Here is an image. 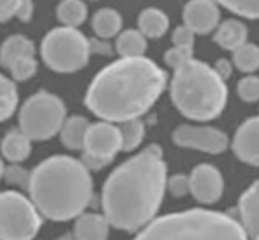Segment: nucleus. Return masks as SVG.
<instances>
[{
	"instance_id": "1",
	"label": "nucleus",
	"mask_w": 259,
	"mask_h": 240,
	"mask_svg": "<svg viewBox=\"0 0 259 240\" xmlns=\"http://www.w3.org/2000/svg\"><path fill=\"white\" fill-rule=\"evenodd\" d=\"M167 185L166 165L157 145L113 170L103 185V212L116 230L138 231L155 219Z\"/></svg>"
},
{
	"instance_id": "26",
	"label": "nucleus",
	"mask_w": 259,
	"mask_h": 240,
	"mask_svg": "<svg viewBox=\"0 0 259 240\" xmlns=\"http://www.w3.org/2000/svg\"><path fill=\"white\" fill-rule=\"evenodd\" d=\"M236 67L243 72H254L259 69V46L245 43L243 46H240L238 50H235L233 55Z\"/></svg>"
},
{
	"instance_id": "39",
	"label": "nucleus",
	"mask_w": 259,
	"mask_h": 240,
	"mask_svg": "<svg viewBox=\"0 0 259 240\" xmlns=\"http://www.w3.org/2000/svg\"><path fill=\"white\" fill-rule=\"evenodd\" d=\"M4 170H6V166H4L2 157H0V179H4Z\"/></svg>"
},
{
	"instance_id": "2",
	"label": "nucleus",
	"mask_w": 259,
	"mask_h": 240,
	"mask_svg": "<svg viewBox=\"0 0 259 240\" xmlns=\"http://www.w3.org/2000/svg\"><path fill=\"white\" fill-rule=\"evenodd\" d=\"M166 89V72L147 57L120 59L90 82L85 104L96 117L122 124L145 115Z\"/></svg>"
},
{
	"instance_id": "24",
	"label": "nucleus",
	"mask_w": 259,
	"mask_h": 240,
	"mask_svg": "<svg viewBox=\"0 0 259 240\" xmlns=\"http://www.w3.org/2000/svg\"><path fill=\"white\" fill-rule=\"evenodd\" d=\"M18 108L16 83L0 72V122L11 118Z\"/></svg>"
},
{
	"instance_id": "18",
	"label": "nucleus",
	"mask_w": 259,
	"mask_h": 240,
	"mask_svg": "<svg viewBox=\"0 0 259 240\" xmlns=\"http://www.w3.org/2000/svg\"><path fill=\"white\" fill-rule=\"evenodd\" d=\"M92 124L81 115H71L65 118L60 131V140L71 150H81L85 148V140Z\"/></svg>"
},
{
	"instance_id": "31",
	"label": "nucleus",
	"mask_w": 259,
	"mask_h": 240,
	"mask_svg": "<svg viewBox=\"0 0 259 240\" xmlns=\"http://www.w3.org/2000/svg\"><path fill=\"white\" fill-rule=\"evenodd\" d=\"M194 57H192V48H180V46H175V48L167 50L166 55H164V60L169 67H173L175 71L180 69L182 65H185L187 62H191Z\"/></svg>"
},
{
	"instance_id": "4",
	"label": "nucleus",
	"mask_w": 259,
	"mask_h": 240,
	"mask_svg": "<svg viewBox=\"0 0 259 240\" xmlns=\"http://www.w3.org/2000/svg\"><path fill=\"white\" fill-rule=\"evenodd\" d=\"M171 97L185 117L210 120L224 110L228 89L217 69L192 59L175 71Z\"/></svg>"
},
{
	"instance_id": "37",
	"label": "nucleus",
	"mask_w": 259,
	"mask_h": 240,
	"mask_svg": "<svg viewBox=\"0 0 259 240\" xmlns=\"http://www.w3.org/2000/svg\"><path fill=\"white\" fill-rule=\"evenodd\" d=\"M18 0H0V23L11 20L16 14Z\"/></svg>"
},
{
	"instance_id": "10",
	"label": "nucleus",
	"mask_w": 259,
	"mask_h": 240,
	"mask_svg": "<svg viewBox=\"0 0 259 240\" xmlns=\"http://www.w3.org/2000/svg\"><path fill=\"white\" fill-rule=\"evenodd\" d=\"M83 150L90 152V154L113 159L122 150V134H120V127H116L113 122H106V120L92 124L89 129V134H87L85 148H83Z\"/></svg>"
},
{
	"instance_id": "9",
	"label": "nucleus",
	"mask_w": 259,
	"mask_h": 240,
	"mask_svg": "<svg viewBox=\"0 0 259 240\" xmlns=\"http://www.w3.org/2000/svg\"><path fill=\"white\" fill-rule=\"evenodd\" d=\"M173 140L180 147L196 148L208 154H221L228 148V136L213 127L182 126L175 131Z\"/></svg>"
},
{
	"instance_id": "21",
	"label": "nucleus",
	"mask_w": 259,
	"mask_h": 240,
	"mask_svg": "<svg viewBox=\"0 0 259 240\" xmlns=\"http://www.w3.org/2000/svg\"><path fill=\"white\" fill-rule=\"evenodd\" d=\"M92 28L97 37L111 39L122 30V16L111 7H103L92 16Z\"/></svg>"
},
{
	"instance_id": "28",
	"label": "nucleus",
	"mask_w": 259,
	"mask_h": 240,
	"mask_svg": "<svg viewBox=\"0 0 259 240\" xmlns=\"http://www.w3.org/2000/svg\"><path fill=\"white\" fill-rule=\"evenodd\" d=\"M229 11L245 18H259V0H215Z\"/></svg>"
},
{
	"instance_id": "14",
	"label": "nucleus",
	"mask_w": 259,
	"mask_h": 240,
	"mask_svg": "<svg viewBox=\"0 0 259 240\" xmlns=\"http://www.w3.org/2000/svg\"><path fill=\"white\" fill-rule=\"evenodd\" d=\"M240 221L250 240H259V180L254 182L238 202Z\"/></svg>"
},
{
	"instance_id": "5",
	"label": "nucleus",
	"mask_w": 259,
	"mask_h": 240,
	"mask_svg": "<svg viewBox=\"0 0 259 240\" xmlns=\"http://www.w3.org/2000/svg\"><path fill=\"white\" fill-rule=\"evenodd\" d=\"M134 240H247L242 223L221 212L187 210L157 217Z\"/></svg>"
},
{
	"instance_id": "30",
	"label": "nucleus",
	"mask_w": 259,
	"mask_h": 240,
	"mask_svg": "<svg viewBox=\"0 0 259 240\" xmlns=\"http://www.w3.org/2000/svg\"><path fill=\"white\" fill-rule=\"evenodd\" d=\"M238 96L247 103L259 101V78L257 76H247L240 79L238 83Z\"/></svg>"
},
{
	"instance_id": "11",
	"label": "nucleus",
	"mask_w": 259,
	"mask_h": 240,
	"mask_svg": "<svg viewBox=\"0 0 259 240\" xmlns=\"http://www.w3.org/2000/svg\"><path fill=\"white\" fill-rule=\"evenodd\" d=\"M224 182L217 168L210 165H199L191 173V192L198 202L213 203L221 198Z\"/></svg>"
},
{
	"instance_id": "22",
	"label": "nucleus",
	"mask_w": 259,
	"mask_h": 240,
	"mask_svg": "<svg viewBox=\"0 0 259 240\" xmlns=\"http://www.w3.org/2000/svg\"><path fill=\"white\" fill-rule=\"evenodd\" d=\"M138 27L147 37L157 39L166 34L167 27H169V20L160 9L148 7V9L141 11L140 18H138Z\"/></svg>"
},
{
	"instance_id": "40",
	"label": "nucleus",
	"mask_w": 259,
	"mask_h": 240,
	"mask_svg": "<svg viewBox=\"0 0 259 240\" xmlns=\"http://www.w3.org/2000/svg\"><path fill=\"white\" fill-rule=\"evenodd\" d=\"M57 240H72V238H69V237H62V238H57Z\"/></svg>"
},
{
	"instance_id": "25",
	"label": "nucleus",
	"mask_w": 259,
	"mask_h": 240,
	"mask_svg": "<svg viewBox=\"0 0 259 240\" xmlns=\"http://www.w3.org/2000/svg\"><path fill=\"white\" fill-rule=\"evenodd\" d=\"M120 134H122V150L131 152L143 141L145 136V126L140 118L125 120L120 124Z\"/></svg>"
},
{
	"instance_id": "7",
	"label": "nucleus",
	"mask_w": 259,
	"mask_h": 240,
	"mask_svg": "<svg viewBox=\"0 0 259 240\" xmlns=\"http://www.w3.org/2000/svg\"><path fill=\"white\" fill-rule=\"evenodd\" d=\"M65 104L58 96L39 90L23 103L18 113L20 129L32 141H46L62 131L65 122Z\"/></svg>"
},
{
	"instance_id": "6",
	"label": "nucleus",
	"mask_w": 259,
	"mask_h": 240,
	"mask_svg": "<svg viewBox=\"0 0 259 240\" xmlns=\"http://www.w3.org/2000/svg\"><path fill=\"white\" fill-rule=\"evenodd\" d=\"M90 45L89 39L71 27L52 28L41 43V57L52 71L69 74L83 69L89 64Z\"/></svg>"
},
{
	"instance_id": "20",
	"label": "nucleus",
	"mask_w": 259,
	"mask_h": 240,
	"mask_svg": "<svg viewBox=\"0 0 259 240\" xmlns=\"http://www.w3.org/2000/svg\"><path fill=\"white\" fill-rule=\"evenodd\" d=\"M215 41L226 50H238L247 43V27L238 20H228L217 28Z\"/></svg>"
},
{
	"instance_id": "38",
	"label": "nucleus",
	"mask_w": 259,
	"mask_h": 240,
	"mask_svg": "<svg viewBox=\"0 0 259 240\" xmlns=\"http://www.w3.org/2000/svg\"><path fill=\"white\" fill-rule=\"evenodd\" d=\"M215 69H217V72L222 76V78H224V76H228L229 72H231V67H229V64H228L226 60H221V62H219V65H217Z\"/></svg>"
},
{
	"instance_id": "8",
	"label": "nucleus",
	"mask_w": 259,
	"mask_h": 240,
	"mask_svg": "<svg viewBox=\"0 0 259 240\" xmlns=\"http://www.w3.org/2000/svg\"><path fill=\"white\" fill-rule=\"evenodd\" d=\"M42 226V214L30 196L18 191L0 192V240H34Z\"/></svg>"
},
{
	"instance_id": "3",
	"label": "nucleus",
	"mask_w": 259,
	"mask_h": 240,
	"mask_svg": "<svg viewBox=\"0 0 259 240\" xmlns=\"http://www.w3.org/2000/svg\"><path fill=\"white\" fill-rule=\"evenodd\" d=\"M28 194L46 219L58 223L76 219L94 199L92 175L81 159L52 155L32 170Z\"/></svg>"
},
{
	"instance_id": "19",
	"label": "nucleus",
	"mask_w": 259,
	"mask_h": 240,
	"mask_svg": "<svg viewBox=\"0 0 259 240\" xmlns=\"http://www.w3.org/2000/svg\"><path fill=\"white\" fill-rule=\"evenodd\" d=\"M116 53L122 59H140L147 52V35L138 28L123 30L116 37Z\"/></svg>"
},
{
	"instance_id": "16",
	"label": "nucleus",
	"mask_w": 259,
	"mask_h": 240,
	"mask_svg": "<svg viewBox=\"0 0 259 240\" xmlns=\"http://www.w3.org/2000/svg\"><path fill=\"white\" fill-rule=\"evenodd\" d=\"M0 152L9 163H23L32 152V140L21 129H11L0 141Z\"/></svg>"
},
{
	"instance_id": "36",
	"label": "nucleus",
	"mask_w": 259,
	"mask_h": 240,
	"mask_svg": "<svg viewBox=\"0 0 259 240\" xmlns=\"http://www.w3.org/2000/svg\"><path fill=\"white\" fill-rule=\"evenodd\" d=\"M90 45V53H96V55H111V45L108 43V39H101V37H94L89 39Z\"/></svg>"
},
{
	"instance_id": "33",
	"label": "nucleus",
	"mask_w": 259,
	"mask_h": 240,
	"mask_svg": "<svg viewBox=\"0 0 259 240\" xmlns=\"http://www.w3.org/2000/svg\"><path fill=\"white\" fill-rule=\"evenodd\" d=\"M194 35L196 32L191 30L187 25H182L173 32V45L180 46V48H192L194 45Z\"/></svg>"
},
{
	"instance_id": "17",
	"label": "nucleus",
	"mask_w": 259,
	"mask_h": 240,
	"mask_svg": "<svg viewBox=\"0 0 259 240\" xmlns=\"http://www.w3.org/2000/svg\"><path fill=\"white\" fill-rule=\"evenodd\" d=\"M25 57H35V45L25 35H11L0 46V64L2 67L11 69L14 62Z\"/></svg>"
},
{
	"instance_id": "32",
	"label": "nucleus",
	"mask_w": 259,
	"mask_h": 240,
	"mask_svg": "<svg viewBox=\"0 0 259 240\" xmlns=\"http://www.w3.org/2000/svg\"><path fill=\"white\" fill-rule=\"evenodd\" d=\"M167 189L173 196H185L191 191V177L187 175H175L167 180Z\"/></svg>"
},
{
	"instance_id": "23",
	"label": "nucleus",
	"mask_w": 259,
	"mask_h": 240,
	"mask_svg": "<svg viewBox=\"0 0 259 240\" xmlns=\"http://www.w3.org/2000/svg\"><path fill=\"white\" fill-rule=\"evenodd\" d=\"M87 4L83 0H60L57 6V18L64 27L78 28L87 20Z\"/></svg>"
},
{
	"instance_id": "34",
	"label": "nucleus",
	"mask_w": 259,
	"mask_h": 240,
	"mask_svg": "<svg viewBox=\"0 0 259 240\" xmlns=\"http://www.w3.org/2000/svg\"><path fill=\"white\" fill-rule=\"evenodd\" d=\"M111 161H113V159L103 157V155L90 154V152H87V150H83V154H81V163L90 170V172H92V170H96V172H97V170H103L104 166H108Z\"/></svg>"
},
{
	"instance_id": "13",
	"label": "nucleus",
	"mask_w": 259,
	"mask_h": 240,
	"mask_svg": "<svg viewBox=\"0 0 259 240\" xmlns=\"http://www.w3.org/2000/svg\"><path fill=\"white\" fill-rule=\"evenodd\" d=\"M233 148L242 161L259 166V117L249 118L236 131Z\"/></svg>"
},
{
	"instance_id": "12",
	"label": "nucleus",
	"mask_w": 259,
	"mask_h": 240,
	"mask_svg": "<svg viewBox=\"0 0 259 240\" xmlns=\"http://www.w3.org/2000/svg\"><path fill=\"white\" fill-rule=\"evenodd\" d=\"M219 7L215 0H191L184 9V23L196 34H208L219 25Z\"/></svg>"
},
{
	"instance_id": "29",
	"label": "nucleus",
	"mask_w": 259,
	"mask_h": 240,
	"mask_svg": "<svg viewBox=\"0 0 259 240\" xmlns=\"http://www.w3.org/2000/svg\"><path fill=\"white\" fill-rule=\"evenodd\" d=\"M9 71H11L13 79H16V82L30 79L32 76L35 74V71H37V60H35V57H25V59L14 62Z\"/></svg>"
},
{
	"instance_id": "27",
	"label": "nucleus",
	"mask_w": 259,
	"mask_h": 240,
	"mask_svg": "<svg viewBox=\"0 0 259 240\" xmlns=\"http://www.w3.org/2000/svg\"><path fill=\"white\" fill-rule=\"evenodd\" d=\"M4 180L7 182V185H14V187L28 191L32 182V172L25 170L20 163H9V166H6L4 170Z\"/></svg>"
},
{
	"instance_id": "15",
	"label": "nucleus",
	"mask_w": 259,
	"mask_h": 240,
	"mask_svg": "<svg viewBox=\"0 0 259 240\" xmlns=\"http://www.w3.org/2000/svg\"><path fill=\"white\" fill-rule=\"evenodd\" d=\"M109 221L104 214L83 212L76 217L74 223V238L76 240H108Z\"/></svg>"
},
{
	"instance_id": "35",
	"label": "nucleus",
	"mask_w": 259,
	"mask_h": 240,
	"mask_svg": "<svg viewBox=\"0 0 259 240\" xmlns=\"http://www.w3.org/2000/svg\"><path fill=\"white\" fill-rule=\"evenodd\" d=\"M14 16L21 21V23H28L34 16V0H18L16 14Z\"/></svg>"
}]
</instances>
